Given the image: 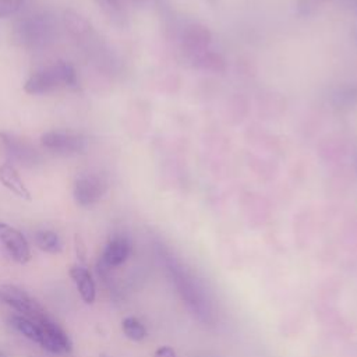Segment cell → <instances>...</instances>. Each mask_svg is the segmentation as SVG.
Instances as JSON below:
<instances>
[{
    "label": "cell",
    "instance_id": "cell-1",
    "mask_svg": "<svg viewBox=\"0 0 357 357\" xmlns=\"http://www.w3.org/2000/svg\"><path fill=\"white\" fill-rule=\"evenodd\" d=\"M78 77L71 63L59 60L33 71L24 84V91L31 95H46L61 88L77 86Z\"/></svg>",
    "mask_w": 357,
    "mask_h": 357
},
{
    "label": "cell",
    "instance_id": "cell-2",
    "mask_svg": "<svg viewBox=\"0 0 357 357\" xmlns=\"http://www.w3.org/2000/svg\"><path fill=\"white\" fill-rule=\"evenodd\" d=\"M56 33V25L46 13H31L18 20L14 26L15 40L26 49H38L50 43Z\"/></svg>",
    "mask_w": 357,
    "mask_h": 357
},
{
    "label": "cell",
    "instance_id": "cell-3",
    "mask_svg": "<svg viewBox=\"0 0 357 357\" xmlns=\"http://www.w3.org/2000/svg\"><path fill=\"white\" fill-rule=\"evenodd\" d=\"M107 190V181L99 172H82L73 184V197L77 205L89 208L99 202Z\"/></svg>",
    "mask_w": 357,
    "mask_h": 357
},
{
    "label": "cell",
    "instance_id": "cell-4",
    "mask_svg": "<svg viewBox=\"0 0 357 357\" xmlns=\"http://www.w3.org/2000/svg\"><path fill=\"white\" fill-rule=\"evenodd\" d=\"M0 298L20 315L26 317L35 322L49 315L47 311L31 294L15 284L0 286Z\"/></svg>",
    "mask_w": 357,
    "mask_h": 357
},
{
    "label": "cell",
    "instance_id": "cell-5",
    "mask_svg": "<svg viewBox=\"0 0 357 357\" xmlns=\"http://www.w3.org/2000/svg\"><path fill=\"white\" fill-rule=\"evenodd\" d=\"M45 149L57 155H77L84 152L86 139L78 132L68 130H49L40 135Z\"/></svg>",
    "mask_w": 357,
    "mask_h": 357
},
{
    "label": "cell",
    "instance_id": "cell-6",
    "mask_svg": "<svg viewBox=\"0 0 357 357\" xmlns=\"http://www.w3.org/2000/svg\"><path fill=\"white\" fill-rule=\"evenodd\" d=\"M40 326L39 346L52 354H66L71 351V340L63 328L50 317L38 321Z\"/></svg>",
    "mask_w": 357,
    "mask_h": 357
},
{
    "label": "cell",
    "instance_id": "cell-7",
    "mask_svg": "<svg viewBox=\"0 0 357 357\" xmlns=\"http://www.w3.org/2000/svg\"><path fill=\"white\" fill-rule=\"evenodd\" d=\"M0 141L6 153L22 166L32 167L42 160L40 153L35 149V146L20 135L3 131L0 132Z\"/></svg>",
    "mask_w": 357,
    "mask_h": 357
},
{
    "label": "cell",
    "instance_id": "cell-8",
    "mask_svg": "<svg viewBox=\"0 0 357 357\" xmlns=\"http://www.w3.org/2000/svg\"><path fill=\"white\" fill-rule=\"evenodd\" d=\"M0 243L17 264H26L32 258L31 247L26 237L14 226L0 222Z\"/></svg>",
    "mask_w": 357,
    "mask_h": 357
},
{
    "label": "cell",
    "instance_id": "cell-9",
    "mask_svg": "<svg viewBox=\"0 0 357 357\" xmlns=\"http://www.w3.org/2000/svg\"><path fill=\"white\" fill-rule=\"evenodd\" d=\"M131 245L130 241L126 237L116 236L107 241V244L103 248L100 262L106 268H117L123 265L127 258L130 257Z\"/></svg>",
    "mask_w": 357,
    "mask_h": 357
},
{
    "label": "cell",
    "instance_id": "cell-10",
    "mask_svg": "<svg viewBox=\"0 0 357 357\" xmlns=\"http://www.w3.org/2000/svg\"><path fill=\"white\" fill-rule=\"evenodd\" d=\"M73 282L75 283L77 291L79 294V297L82 298V301L85 304H93L95 298H96V284L93 280V276L91 273V271L81 265H73L68 271Z\"/></svg>",
    "mask_w": 357,
    "mask_h": 357
},
{
    "label": "cell",
    "instance_id": "cell-11",
    "mask_svg": "<svg viewBox=\"0 0 357 357\" xmlns=\"http://www.w3.org/2000/svg\"><path fill=\"white\" fill-rule=\"evenodd\" d=\"M0 183L21 199L31 201V191L22 181L18 170L11 163L0 165Z\"/></svg>",
    "mask_w": 357,
    "mask_h": 357
},
{
    "label": "cell",
    "instance_id": "cell-12",
    "mask_svg": "<svg viewBox=\"0 0 357 357\" xmlns=\"http://www.w3.org/2000/svg\"><path fill=\"white\" fill-rule=\"evenodd\" d=\"M10 324L13 325V328L20 332L24 337L29 339L31 342L39 343V337H40V326L38 322L22 317L20 314H15L10 318Z\"/></svg>",
    "mask_w": 357,
    "mask_h": 357
},
{
    "label": "cell",
    "instance_id": "cell-13",
    "mask_svg": "<svg viewBox=\"0 0 357 357\" xmlns=\"http://www.w3.org/2000/svg\"><path fill=\"white\" fill-rule=\"evenodd\" d=\"M35 244L39 250L47 254H60L63 250L61 240L53 230H39L35 234Z\"/></svg>",
    "mask_w": 357,
    "mask_h": 357
},
{
    "label": "cell",
    "instance_id": "cell-14",
    "mask_svg": "<svg viewBox=\"0 0 357 357\" xmlns=\"http://www.w3.org/2000/svg\"><path fill=\"white\" fill-rule=\"evenodd\" d=\"M64 24H66L67 29L70 31V33L77 38H81V36L89 33V31H91V24L88 22V20H85L81 14L71 11V10L66 13Z\"/></svg>",
    "mask_w": 357,
    "mask_h": 357
},
{
    "label": "cell",
    "instance_id": "cell-15",
    "mask_svg": "<svg viewBox=\"0 0 357 357\" xmlns=\"http://www.w3.org/2000/svg\"><path fill=\"white\" fill-rule=\"evenodd\" d=\"M121 329L123 333L134 342H141L145 339L146 336V328L144 326V324L137 319L135 317H127L123 319L121 322Z\"/></svg>",
    "mask_w": 357,
    "mask_h": 357
},
{
    "label": "cell",
    "instance_id": "cell-16",
    "mask_svg": "<svg viewBox=\"0 0 357 357\" xmlns=\"http://www.w3.org/2000/svg\"><path fill=\"white\" fill-rule=\"evenodd\" d=\"M22 3L24 0H0V20L15 14L21 8Z\"/></svg>",
    "mask_w": 357,
    "mask_h": 357
},
{
    "label": "cell",
    "instance_id": "cell-17",
    "mask_svg": "<svg viewBox=\"0 0 357 357\" xmlns=\"http://www.w3.org/2000/svg\"><path fill=\"white\" fill-rule=\"evenodd\" d=\"M74 247H75V254L79 258L81 262H85V257H86V248L84 244V240L81 238L79 234L74 236Z\"/></svg>",
    "mask_w": 357,
    "mask_h": 357
},
{
    "label": "cell",
    "instance_id": "cell-18",
    "mask_svg": "<svg viewBox=\"0 0 357 357\" xmlns=\"http://www.w3.org/2000/svg\"><path fill=\"white\" fill-rule=\"evenodd\" d=\"M96 1L99 6H102L105 10H109V11L120 10L126 3V0H96Z\"/></svg>",
    "mask_w": 357,
    "mask_h": 357
},
{
    "label": "cell",
    "instance_id": "cell-19",
    "mask_svg": "<svg viewBox=\"0 0 357 357\" xmlns=\"http://www.w3.org/2000/svg\"><path fill=\"white\" fill-rule=\"evenodd\" d=\"M153 357H176V351L169 346H162L156 349Z\"/></svg>",
    "mask_w": 357,
    "mask_h": 357
},
{
    "label": "cell",
    "instance_id": "cell-20",
    "mask_svg": "<svg viewBox=\"0 0 357 357\" xmlns=\"http://www.w3.org/2000/svg\"><path fill=\"white\" fill-rule=\"evenodd\" d=\"M0 357H6V356H4V353H3V351H0Z\"/></svg>",
    "mask_w": 357,
    "mask_h": 357
}]
</instances>
